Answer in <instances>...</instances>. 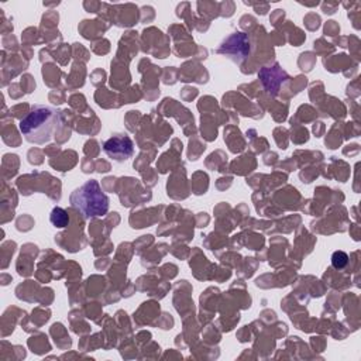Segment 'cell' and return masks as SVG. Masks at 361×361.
<instances>
[{"label":"cell","instance_id":"6da1fadb","mask_svg":"<svg viewBox=\"0 0 361 361\" xmlns=\"http://www.w3.org/2000/svg\"><path fill=\"white\" fill-rule=\"evenodd\" d=\"M58 126V111L49 106L35 104L20 121V131L28 142H48Z\"/></svg>","mask_w":361,"mask_h":361},{"label":"cell","instance_id":"7a4b0ae2","mask_svg":"<svg viewBox=\"0 0 361 361\" xmlns=\"http://www.w3.org/2000/svg\"><path fill=\"white\" fill-rule=\"evenodd\" d=\"M71 203L85 217L103 216L109 210V197L103 193L97 180L92 179L75 189L71 195Z\"/></svg>","mask_w":361,"mask_h":361},{"label":"cell","instance_id":"3957f363","mask_svg":"<svg viewBox=\"0 0 361 361\" xmlns=\"http://www.w3.org/2000/svg\"><path fill=\"white\" fill-rule=\"evenodd\" d=\"M250 38L244 32H233L221 42L217 52L226 55L233 62L240 63L250 54Z\"/></svg>","mask_w":361,"mask_h":361},{"label":"cell","instance_id":"277c9868","mask_svg":"<svg viewBox=\"0 0 361 361\" xmlns=\"http://www.w3.org/2000/svg\"><path fill=\"white\" fill-rule=\"evenodd\" d=\"M103 151L110 159L116 162H124L134 154V142L127 134L117 133L104 141Z\"/></svg>","mask_w":361,"mask_h":361},{"label":"cell","instance_id":"5b68a950","mask_svg":"<svg viewBox=\"0 0 361 361\" xmlns=\"http://www.w3.org/2000/svg\"><path fill=\"white\" fill-rule=\"evenodd\" d=\"M49 220L52 223L54 227H66L68 223H69V216H68V212L63 210L62 207H54L52 212H51V216H49Z\"/></svg>","mask_w":361,"mask_h":361},{"label":"cell","instance_id":"8992f818","mask_svg":"<svg viewBox=\"0 0 361 361\" xmlns=\"http://www.w3.org/2000/svg\"><path fill=\"white\" fill-rule=\"evenodd\" d=\"M348 262V255L344 251H334L331 255V264L337 269H343Z\"/></svg>","mask_w":361,"mask_h":361}]
</instances>
